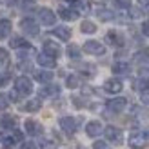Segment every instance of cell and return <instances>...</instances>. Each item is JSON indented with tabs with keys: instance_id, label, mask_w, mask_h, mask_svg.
Wrapping results in <instances>:
<instances>
[{
	"instance_id": "cell-36",
	"label": "cell",
	"mask_w": 149,
	"mask_h": 149,
	"mask_svg": "<svg viewBox=\"0 0 149 149\" xmlns=\"http://www.w3.org/2000/svg\"><path fill=\"white\" fill-rule=\"evenodd\" d=\"M7 58H9V55H7V51L0 47V62H7Z\"/></svg>"
},
{
	"instance_id": "cell-28",
	"label": "cell",
	"mask_w": 149,
	"mask_h": 149,
	"mask_svg": "<svg viewBox=\"0 0 149 149\" xmlns=\"http://www.w3.org/2000/svg\"><path fill=\"white\" fill-rule=\"evenodd\" d=\"M98 18L100 20H111V18H115V15L111 11H107V9H100L98 11Z\"/></svg>"
},
{
	"instance_id": "cell-30",
	"label": "cell",
	"mask_w": 149,
	"mask_h": 149,
	"mask_svg": "<svg viewBox=\"0 0 149 149\" xmlns=\"http://www.w3.org/2000/svg\"><path fill=\"white\" fill-rule=\"evenodd\" d=\"M115 7H120V9H127L131 7V0H113Z\"/></svg>"
},
{
	"instance_id": "cell-4",
	"label": "cell",
	"mask_w": 149,
	"mask_h": 149,
	"mask_svg": "<svg viewBox=\"0 0 149 149\" xmlns=\"http://www.w3.org/2000/svg\"><path fill=\"white\" fill-rule=\"evenodd\" d=\"M106 136L109 138V142H113V144H116V146H120V144L124 142L122 131L118 129V127H115V125H107V127H106Z\"/></svg>"
},
{
	"instance_id": "cell-2",
	"label": "cell",
	"mask_w": 149,
	"mask_h": 149,
	"mask_svg": "<svg viewBox=\"0 0 149 149\" xmlns=\"http://www.w3.org/2000/svg\"><path fill=\"white\" fill-rule=\"evenodd\" d=\"M15 89H17L18 95L27 96L33 91V84H31V80H29L27 77H18L17 80H15Z\"/></svg>"
},
{
	"instance_id": "cell-34",
	"label": "cell",
	"mask_w": 149,
	"mask_h": 149,
	"mask_svg": "<svg viewBox=\"0 0 149 149\" xmlns=\"http://www.w3.org/2000/svg\"><path fill=\"white\" fill-rule=\"evenodd\" d=\"M7 104H9V100H7V96L0 93V109H6V107H7Z\"/></svg>"
},
{
	"instance_id": "cell-23",
	"label": "cell",
	"mask_w": 149,
	"mask_h": 149,
	"mask_svg": "<svg viewBox=\"0 0 149 149\" xmlns=\"http://www.w3.org/2000/svg\"><path fill=\"white\" fill-rule=\"evenodd\" d=\"M15 146V138L13 136H2L0 138V149H11Z\"/></svg>"
},
{
	"instance_id": "cell-37",
	"label": "cell",
	"mask_w": 149,
	"mask_h": 149,
	"mask_svg": "<svg viewBox=\"0 0 149 149\" xmlns=\"http://www.w3.org/2000/svg\"><path fill=\"white\" fill-rule=\"evenodd\" d=\"M20 149H36V144H33V142H24Z\"/></svg>"
},
{
	"instance_id": "cell-15",
	"label": "cell",
	"mask_w": 149,
	"mask_h": 149,
	"mask_svg": "<svg viewBox=\"0 0 149 149\" xmlns=\"http://www.w3.org/2000/svg\"><path fill=\"white\" fill-rule=\"evenodd\" d=\"M24 125H26V131L29 133V135H33V136H35V135H40V133H42V125L36 124L35 120H26Z\"/></svg>"
},
{
	"instance_id": "cell-12",
	"label": "cell",
	"mask_w": 149,
	"mask_h": 149,
	"mask_svg": "<svg viewBox=\"0 0 149 149\" xmlns=\"http://www.w3.org/2000/svg\"><path fill=\"white\" fill-rule=\"evenodd\" d=\"M58 15H60L64 20H77L78 18V11L71 9V7H60V9H58Z\"/></svg>"
},
{
	"instance_id": "cell-7",
	"label": "cell",
	"mask_w": 149,
	"mask_h": 149,
	"mask_svg": "<svg viewBox=\"0 0 149 149\" xmlns=\"http://www.w3.org/2000/svg\"><path fill=\"white\" fill-rule=\"evenodd\" d=\"M60 127L68 133V135H73L77 131V120L73 116H62L60 118Z\"/></svg>"
},
{
	"instance_id": "cell-18",
	"label": "cell",
	"mask_w": 149,
	"mask_h": 149,
	"mask_svg": "<svg viewBox=\"0 0 149 149\" xmlns=\"http://www.w3.org/2000/svg\"><path fill=\"white\" fill-rule=\"evenodd\" d=\"M106 40L109 44H113V46H122V44H124V38L118 33H115V31H109L107 36H106Z\"/></svg>"
},
{
	"instance_id": "cell-6",
	"label": "cell",
	"mask_w": 149,
	"mask_h": 149,
	"mask_svg": "<svg viewBox=\"0 0 149 149\" xmlns=\"http://www.w3.org/2000/svg\"><path fill=\"white\" fill-rule=\"evenodd\" d=\"M84 51L89 53V55H104L106 47H104L100 42H96V40H87L84 44Z\"/></svg>"
},
{
	"instance_id": "cell-20",
	"label": "cell",
	"mask_w": 149,
	"mask_h": 149,
	"mask_svg": "<svg viewBox=\"0 0 149 149\" xmlns=\"http://www.w3.org/2000/svg\"><path fill=\"white\" fill-rule=\"evenodd\" d=\"M58 93H60V87H58V86H47V87H44L42 89V91H40V95L42 96H55V95H58Z\"/></svg>"
},
{
	"instance_id": "cell-40",
	"label": "cell",
	"mask_w": 149,
	"mask_h": 149,
	"mask_svg": "<svg viewBox=\"0 0 149 149\" xmlns=\"http://www.w3.org/2000/svg\"><path fill=\"white\" fill-rule=\"evenodd\" d=\"M144 33L149 35V22H146V24H144Z\"/></svg>"
},
{
	"instance_id": "cell-10",
	"label": "cell",
	"mask_w": 149,
	"mask_h": 149,
	"mask_svg": "<svg viewBox=\"0 0 149 149\" xmlns=\"http://www.w3.org/2000/svg\"><path fill=\"white\" fill-rule=\"evenodd\" d=\"M104 89H106L107 93H120L122 91V82L116 80V78H111L104 84Z\"/></svg>"
},
{
	"instance_id": "cell-25",
	"label": "cell",
	"mask_w": 149,
	"mask_h": 149,
	"mask_svg": "<svg viewBox=\"0 0 149 149\" xmlns=\"http://www.w3.org/2000/svg\"><path fill=\"white\" fill-rule=\"evenodd\" d=\"M80 29H82V33H95L96 31V26L93 24V22H82L80 24Z\"/></svg>"
},
{
	"instance_id": "cell-35",
	"label": "cell",
	"mask_w": 149,
	"mask_h": 149,
	"mask_svg": "<svg viewBox=\"0 0 149 149\" xmlns=\"http://www.w3.org/2000/svg\"><path fill=\"white\" fill-rule=\"evenodd\" d=\"M140 98H142V102L146 104V106H149V89L142 91V95H140Z\"/></svg>"
},
{
	"instance_id": "cell-21",
	"label": "cell",
	"mask_w": 149,
	"mask_h": 149,
	"mask_svg": "<svg viewBox=\"0 0 149 149\" xmlns=\"http://www.w3.org/2000/svg\"><path fill=\"white\" fill-rule=\"evenodd\" d=\"M42 107V104H40V100H29L26 106H24V111H29V113H35V111H38Z\"/></svg>"
},
{
	"instance_id": "cell-41",
	"label": "cell",
	"mask_w": 149,
	"mask_h": 149,
	"mask_svg": "<svg viewBox=\"0 0 149 149\" xmlns=\"http://www.w3.org/2000/svg\"><path fill=\"white\" fill-rule=\"evenodd\" d=\"M138 2L142 4V6H147V7H149V0H138Z\"/></svg>"
},
{
	"instance_id": "cell-29",
	"label": "cell",
	"mask_w": 149,
	"mask_h": 149,
	"mask_svg": "<svg viewBox=\"0 0 149 149\" xmlns=\"http://www.w3.org/2000/svg\"><path fill=\"white\" fill-rule=\"evenodd\" d=\"M136 62H147L149 60V49H144V51H140V53H136Z\"/></svg>"
},
{
	"instance_id": "cell-33",
	"label": "cell",
	"mask_w": 149,
	"mask_h": 149,
	"mask_svg": "<svg viewBox=\"0 0 149 149\" xmlns=\"http://www.w3.org/2000/svg\"><path fill=\"white\" fill-rule=\"evenodd\" d=\"M93 149H111L107 142H104V140H98V142L93 144Z\"/></svg>"
},
{
	"instance_id": "cell-39",
	"label": "cell",
	"mask_w": 149,
	"mask_h": 149,
	"mask_svg": "<svg viewBox=\"0 0 149 149\" xmlns=\"http://www.w3.org/2000/svg\"><path fill=\"white\" fill-rule=\"evenodd\" d=\"M42 149H55V146L51 144V142H44L42 144Z\"/></svg>"
},
{
	"instance_id": "cell-22",
	"label": "cell",
	"mask_w": 149,
	"mask_h": 149,
	"mask_svg": "<svg viewBox=\"0 0 149 149\" xmlns=\"http://www.w3.org/2000/svg\"><path fill=\"white\" fill-rule=\"evenodd\" d=\"M9 46L17 49V47H29V44H27L24 38H22V36H13L11 42H9Z\"/></svg>"
},
{
	"instance_id": "cell-3",
	"label": "cell",
	"mask_w": 149,
	"mask_h": 149,
	"mask_svg": "<svg viewBox=\"0 0 149 149\" xmlns=\"http://www.w3.org/2000/svg\"><path fill=\"white\" fill-rule=\"evenodd\" d=\"M20 27L27 36H36L38 35V24H36L33 18H24L20 22Z\"/></svg>"
},
{
	"instance_id": "cell-17",
	"label": "cell",
	"mask_w": 149,
	"mask_h": 149,
	"mask_svg": "<svg viewBox=\"0 0 149 149\" xmlns=\"http://www.w3.org/2000/svg\"><path fill=\"white\" fill-rule=\"evenodd\" d=\"M129 71H131V68L127 62H116L113 65V73H116V74H127Z\"/></svg>"
},
{
	"instance_id": "cell-8",
	"label": "cell",
	"mask_w": 149,
	"mask_h": 149,
	"mask_svg": "<svg viewBox=\"0 0 149 149\" xmlns=\"http://www.w3.org/2000/svg\"><path fill=\"white\" fill-rule=\"evenodd\" d=\"M125 106H127V100H125V98H113V100L107 102V107H109L111 111H115V113H120V111H124Z\"/></svg>"
},
{
	"instance_id": "cell-5",
	"label": "cell",
	"mask_w": 149,
	"mask_h": 149,
	"mask_svg": "<svg viewBox=\"0 0 149 149\" xmlns=\"http://www.w3.org/2000/svg\"><path fill=\"white\" fill-rule=\"evenodd\" d=\"M38 18H40V22L44 26H53L56 22V15L51 9H47V7H42V9L38 11Z\"/></svg>"
},
{
	"instance_id": "cell-27",
	"label": "cell",
	"mask_w": 149,
	"mask_h": 149,
	"mask_svg": "<svg viewBox=\"0 0 149 149\" xmlns=\"http://www.w3.org/2000/svg\"><path fill=\"white\" fill-rule=\"evenodd\" d=\"M15 122H17V120H15V118L13 116H4L2 118V129H13L15 127Z\"/></svg>"
},
{
	"instance_id": "cell-14",
	"label": "cell",
	"mask_w": 149,
	"mask_h": 149,
	"mask_svg": "<svg viewBox=\"0 0 149 149\" xmlns=\"http://www.w3.org/2000/svg\"><path fill=\"white\" fill-rule=\"evenodd\" d=\"M53 35L55 36H58V38H60V40H69L71 38V29L69 27H64V26H60V27H55L53 29Z\"/></svg>"
},
{
	"instance_id": "cell-9",
	"label": "cell",
	"mask_w": 149,
	"mask_h": 149,
	"mask_svg": "<svg viewBox=\"0 0 149 149\" xmlns=\"http://www.w3.org/2000/svg\"><path fill=\"white\" fill-rule=\"evenodd\" d=\"M44 53L49 55V56H53V58H56L58 55H60V46L47 40V42H44Z\"/></svg>"
},
{
	"instance_id": "cell-32",
	"label": "cell",
	"mask_w": 149,
	"mask_h": 149,
	"mask_svg": "<svg viewBox=\"0 0 149 149\" xmlns=\"http://www.w3.org/2000/svg\"><path fill=\"white\" fill-rule=\"evenodd\" d=\"M129 13H131V18H140L142 17V9H140V7H129Z\"/></svg>"
},
{
	"instance_id": "cell-1",
	"label": "cell",
	"mask_w": 149,
	"mask_h": 149,
	"mask_svg": "<svg viewBox=\"0 0 149 149\" xmlns=\"http://www.w3.org/2000/svg\"><path fill=\"white\" fill-rule=\"evenodd\" d=\"M149 142V133L147 131H135L129 135V146L135 149H142Z\"/></svg>"
},
{
	"instance_id": "cell-24",
	"label": "cell",
	"mask_w": 149,
	"mask_h": 149,
	"mask_svg": "<svg viewBox=\"0 0 149 149\" xmlns=\"http://www.w3.org/2000/svg\"><path fill=\"white\" fill-rule=\"evenodd\" d=\"M65 86H68L69 89L78 87V86H80V80H78V77H77V74H69V77H68V80H65Z\"/></svg>"
},
{
	"instance_id": "cell-11",
	"label": "cell",
	"mask_w": 149,
	"mask_h": 149,
	"mask_svg": "<svg viewBox=\"0 0 149 149\" xmlns=\"http://www.w3.org/2000/svg\"><path fill=\"white\" fill-rule=\"evenodd\" d=\"M86 133H87L89 136H98L100 133H102V124H100V122H96V120L89 122V124L86 125Z\"/></svg>"
},
{
	"instance_id": "cell-38",
	"label": "cell",
	"mask_w": 149,
	"mask_h": 149,
	"mask_svg": "<svg viewBox=\"0 0 149 149\" xmlns=\"http://www.w3.org/2000/svg\"><path fill=\"white\" fill-rule=\"evenodd\" d=\"M6 84H7V74L0 73V87H2V86H6Z\"/></svg>"
},
{
	"instance_id": "cell-19",
	"label": "cell",
	"mask_w": 149,
	"mask_h": 149,
	"mask_svg": "<svg viewBox=\"0 0 149 149\" xmlns=\"http://www.w3.org/2000/svg\"><path fill=\"white\" fill-rule=\"evenodd\" d=\"M35 78L42 82V84H47V82L53 80V73L51 71H38V73H35Z\"/></svg>"
},
{
	"instance_id": "cell-13",
	"label": "cell",
	"mask_w": 149,
	"mask_h": 149,
	"mask_svg": "<svg viewBox=\"0 0 149 149\" xmlns=\"http://www.w3.org/2000/svg\"><path fill=\"white\" fill-rule=\"evenodd\" d=\"M36 62H38L40 65H44V68H55V58L53 56H49L46 53H40L38 56H36Z\"/></svg>"
},
{
	"instance_id": "cell-26",
	"label": "cell",
	"mask_w": 149,
	"mask_h": 149,
	"mask_svg": "<svg viewBox=\"0 0 149 149\" xmlns=\"http://www.w3.org/2000/svg\"><path fill=\"white\" fill-rule=\"evenodd\" d=\"M135 89H138V91H146V89H149V80L147 78H140L135 82Z\"/></svg>"
},
{
	"instance_id": "cell-43",
	"label": "cell",
	"mask_w": 149,
	"mask_h": 149,
	"mask_svg": "<svg viewBox=\"0 0 149 149\" xmlns=\"http://www.w3.org/2000/svg\"><path fill=\"white\" fill-rule=\"evenodd\" d=\"M80 149H82V147H80Z\"/></svg>"
},
{
	"instance_id": "cell-42",
	"label": "cell",
	"mask_w": 149,
	"mask_h": 149,
	"mask_svg": "<svg viewBox=\"0 0 149 149\" xmlns=\"http://www.w3.org/2000/svg\"><path fill=\"white\" fill-rule=\"evenodd\" d=\"M29 2H33V0H29Z\"/></svg>"
},
{
	"instance_id": "cell-31",
	"label": "cell",
	"mask_w": 149,
	"mask_h": 149,
	"mask_svg": "<svg viewBox=\"0 0 149 149\" xmlns=\"http://www.w3.org/2000/svg\"><path fill=\"white\" fill-rule=\"evenodd\" d=\"M68 55H69L71 58H78V56H80V49H78L77 46H69V47H68Z\"/></svg>"
},
{
	"instance_id": "cell-16",
	"label": "cell",
	"mask_w": 149,
	"mask_h": 149,
	"mask_svg": "<svg viewBox=\"0 0 149 149\" xmlns=\"http://www.w3.org/2000/svg\"><path fill=\"white\" fill-rule=\"evenodd\" d=\"M9 33H11V22L7 20V18L0 20V40L7 38V36H9Z\"/></svg>"
}]
</instances>
